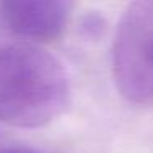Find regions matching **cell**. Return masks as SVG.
<instances>
[{"label": "cell", "instance_id": "3", "mask_svg": "<svg viewBox=\"0 0 153 153\" xmlns=\"http://www.w3.org/2000/svg\"><path fill=\"white\" fill-rule=\"evenodd\" d=\"M71 4L61 0H7L0 2V25L22 38L48 41L64 31Z\"/></svg>", "mask_w": 153, "mask_h": 153}, {"label": "cell", "instance_id": "2", "mask_svg": "<svg viewBox=\"0 0 153 153\" xmlns=\"http://www.w3.org/2000/svg\"><path fill=\"white\" fill-rule=\"evenodd\" d=\"M112 71L128 102L153 105V2L127 7L114 38Z\"/></svg>", "mask_w": 153, "mask_h": 153}, {"label": "cell", "instance_id": "1", "mask_svg": "<svg viewBox=\"0 0 153 153\" xmlns=\"http://www.w3.org/2000/svg\"><path fill=\"white\" fill-rule=\"evenodd\" d=\"M71 87L61 61L31 43L0 48V122L45 127L66 110Z\"/></svg>", "mask_w": 153, "mask_h": 153}, {"label": "cell", "instance_id": "4", "mask_svg": "<svg viewBox=\"0 0 153 153\" xmlns=\"http://www.w3.org/2000/svg\"><path fill=\"white\" fill-rule=\"evenodd\" d=\"M0 153H40L33 148H27V146H8V148H2Z\"/></svg>", "mask_w": 153, "mask_h": 153}]
</instances>
